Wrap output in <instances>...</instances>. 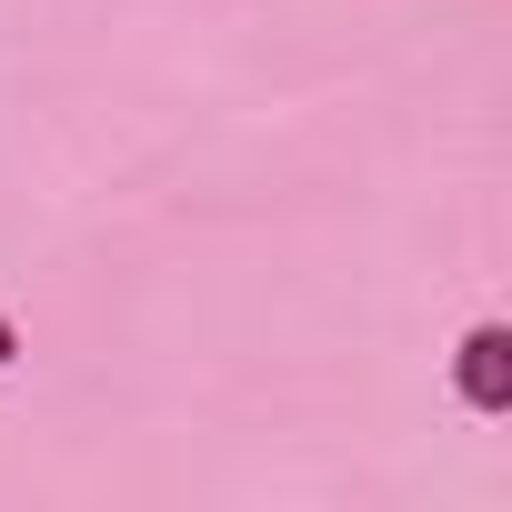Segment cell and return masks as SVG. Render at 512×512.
I'll use <instances>...</instances> for the list:
<instances>
[{
  "label": "cell",
  "instance_id": "6da1fadb",
  "mask_svg": "<svg viewBox=\"0 0 512 512\" xmlns=\"http://www.w3.org/2000/svg\"><path fill=\"white\" fill-rule=\"evenodd\" d=\"M452 392H462V412H512V322H472L462 332V352H452Z\"/></svg>",
  "mask_w": 512,
  "mask_h": 512
},
{
  "label": "cell",
  "instance_id": "7a4b0ae2",
  "mask_svg": "<svg viewBox=\"0 0 512 512\" xmlns=\"http://www.w3.org/2000/svg\"><path fill=\"white\" fill-rule=\"evenodd\" d=\"M11 362H21V322H11V312H0V372H11Z\"/></svg>",
  "mask_w": 512,
  "mask_h": 512
}]
</instances>
